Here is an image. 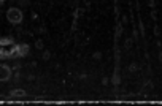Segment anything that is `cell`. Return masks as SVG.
<instances>
[{"label":"cell","instance_id":"cell-1","mask_svg":"<svg viewBox=\"0 0 162 106\" xmlns=\"http://www.w3.org/2000/svg\"><path fill=\"white\" fill-rule=\"evenodd\" d=\"M8 17H10L11 22H17V21L21 19V14H19V11H16V10H10Z\"/></svg>","mask_w":162,"mask_h":106}]
</instances>
